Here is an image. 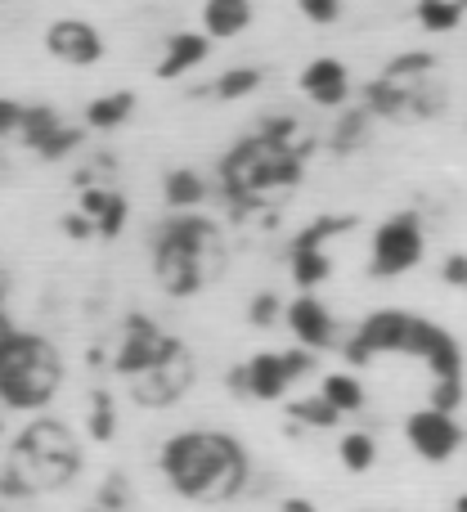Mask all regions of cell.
Returning a JSON list of instances; mask_svg holds the SVG:
<instances>
[{
    "label": "cell",
    "mask_w": 467,
    "mask_h": 512,
    "mask_svg": "<svg viewBox=\"0 0 467 512\" xmlns=\"http://www.w3.org/2000/svg\"><path fill=\"white\" fill-rule=\"evenodd\" d=\"M158 468L176 495L194 499V504H230L247 490L252 477V459L230 432H207V427H189L176 432L158 454Z\"/></svg>",
    "instance_id": "cell-1"
},
{
    "label": "cell",
    "mask_w": 467,
    "mask_h": 512,
    "mask_svg": "<svg viewBox=\"0 0 467 512\" xmlns=\"http://www.w3.org/2000/svg\"><path fill=\"white\" fill-rule=\"evenodd\" d=\"M378 355H409L423 360L432 378H463V346L454 342V333L414 310H373L355 328V337L346 342V360L369 364Z\"/></svg>",
    "instance_id": "cell-2"
},
{
    "label": "cell",
    "mask_w": 467,
    "mask_h": 512,
    "mask_svg": "<svg viewBox=\"0 0 467 512\" xmlns=\"http://www.w3.org/2000/svg\"><path fill=\"white\" fill-rule=\"evenodd\" d=\"M301 180V149L292 140H274L252 131L221 158V189L234 207H256L270 189H292Z\"/></svg>",
    "instance_id": "cell-3"
},
{
    "label": "cell",
    "mask_w": 467,
    "mask_h": 512,
    "mask_svg": "<svg viewBox=\"0 0 467 512\" xmlns=\"http://www.w3.org/2000/svg\"><path fill=\"white\" fill-rule=\"evenodd\" d=\"M221 243L212 216L203 212H171L153 230V274L171 297H194L207 283V252Z\"/></svg>",
    "instance_id": "cell-4"
},
{
    "label": "cell",
    "mask_w": 467,
    "mask_h": 512,
    "mask_svg": "<svg viewBox=\"0 0 467 512\" xmlns=\"http://www.w3.org/2000/svg\"><path fill=\"white\" fill-rule=\"evenodd\" d=\"M63 387V355L50 337L18 328L0 346V405L14 414H36Z\"/></svg>",
    "instance_id": "cell-5"
},
{
    "label": "cell",
    "mask_w": 467,
    "mask_h": 512,
    "mask_svg": "<svg viewBox=\"0 0 467 512\" xmlns=\"http://www.w3.org/2000/svg\"><path fill=\"white\" fill-rule=\"evenodd\" d=\"M9 472L23 486H32L36 495L41 490H63L81 472V445L72 436V427L59 423V418H32L18 432L14 450H9Z\"/></svg>",
    "instance_id": "cell-6"
},
{
    "label": "cell",
    "mask_w": 467,
    "mask_h": 512,
    "mask_svg": "<svg viewBox=\"0 0 467 512\" xmlns=\"http://www.w3.org/2000/svg\"><path fill=\"white\" fill-rule=\"evenodd\" d=\"M423 252H427L423 216H418V212H391L387 221L373 230L369 274H373V279H400V274L418 270Z\"/></svg>",
    "instance_id": "cell-7"
},
{
    "label": "cell",
    "mask_w": 467,
    "mask_h": 512,
    "mask_svg": "<svg viewBox=\"0 0 467 512\" xmlns=\"http://www.w3.org/2000/svg\"><path fill=\"white\" fill-rule=\"evenodd\" d=\"M176 346L180 342L158 324V319H149V315H140V310H135V315L122 319V342H117V351H113V373L135 378V373L162 364L171 351H176Z\"/></svg>",
    "instance_id": "cell-8"
},
{
    "label": "cell",
    "mask_w": 467,
    "mask_h": 512,
    "mask_svg": "<svg viewBox=\"0 0 467 512\" xmlns=\"http://www.w3.org/2000/svg\"><path fill=\"white\" fill-rule=\"evenodd\" d=\"M405 441H409V450H414L418 459L450 463L454 454L463 450V427H459V418H454L450 409L427 405V409H414V414L405 418Z\"/></svg>",
    "instance_id": "cell-9"
},
{
    "label": "cell",
    "mask_w": 467,
    "mask_h": 512,
    "mask_svg": "<svg viewBox=\"0 0 467 512\" xmlns=\"http://www.w3.org/2000/svg\"><path fill=\"white\" fill-rule=\"evenodd\" d=\"M126 382H131V391H135L140 405L167 409L171 400H180L189 391V382H194V355H189L185 342H180L162 364H153V369L135 373V378H126Z\"/></svg>",
    "instance_id": "cell-10"
},
{
    "label": "cell",
    "mask_w": 467,
    "mask_h": 512,
    "mask_svg": "<svg viewBox=\"0 0 467 512\" xmlns=\"http://www.w3.org/2000/svg\"><path fill=\"white\" fill-rule=\"evenodd\" d=\"M23 144L36 153V158H45V162H59V158H68V153H77L81 149V126H68L59 117V108L54 104H32L23 113Z\"/></svg>",
    "instance_id": "cell-11"
},
{
    "label": "cell",
    "mask_w": 467,
    "mask_h": 512,
    "mask_svg": "<svg viewBox=\"0 0 467 512\" xmlns=\"http://www.w3.org/2000/svg\"><path fill=\"white\" fill-rule=\"evenodd\" d=\"M230 387L238 391V396H247V400H261V405H274V400L288 396L292 378H288V369H283V355H279V351H256L252 360L234 364Z\"/></svg>",
    "instance_id": "cell-12"
},
{
    "label": "cell",
    "mask_w": 467,
    "mask_h": 512,
    "mask_svg": "<svg viewBox=\"0 0 467 512\" xmlns=\"http://www.w3.org/2000/svg\"><path fill=\"white\" fill-rule=\"evenodd\" d=\"M283 324H288L292 342L306 346V351H315V355L328 351V346H337V319H333V310L315 297V292L292 297L288 306H283Z\"/></svg>",
    "instance_id": "cell-13"
},
{
    "label": "cell",
    "mask_w": 467,
    "mask_h": 512,
    "mask_svg": "<svg viewBox=\"0 0 467 512\" xmlns=\"http://www.w3.org/2000/svg\"><path fill=\"white\" fill-rule=\"evenodd\" d=\"M45 50L68 68H95L104 59V36L86 18H59V23L45 27Z\"/></svg>",
    "instance_id": "cell-14"
},
{
    "label": "cell",
    "mask_w": 467,
    "mask_h": 512,
    "mask_svg": "<svg viewBox=\"0 0 467 512\" xmlns=\"http://www.w3.org/2000/svg\"><path fill=\"white\" fill-rule=\"evenodd\" d=\"M301 95L315 108H328V113L346 108V99H351V72H346V63L333 59V54L310 59L306 68H301Z\"/></svg>",
    "instance_id": "cell-15"
},
{
    "label": "cell",
    "mask_w": 467,
    "mask_h": 512,
    "mask_svg": "<svg viewBox=\"0 0 467 512\" xmlns=\"http://www.w3.org/2000/svg\"><path fill=\"white\" fill-rule=\"evenodd\" d=\"M207 54H212V36L207 32H176V36H167L162 59H158L153 72H158V81H180L194 68H203Z\"/></svg>",
    "instance_id": "cell-16"
},
{
    "label": "cell",
    "mask_w": 467,
    "mask_h": 512,
    "mask_svg": "<svg viewBox=\"0 0 467 512\" xmlns=\"http://www.w3.org/2000/svg\"><path fill=\"white\" fill-rule=\"evenodd\" d=\"M252 0H203V32L212 41H234L252 27Z\"/></svg>",
    "instance_id": "cell-17"
},
{
    "label": "cell",
    "mask_w": 467,
    "mask_h": 512,
    "mask_svg": "<svg viewBox=\"0 0 467 512\" xmlns=\"http://www.w3.org/2000/svg\"><path fill=\"white\" fill-rule=\"evenodd\" d=\"M81 212L95 221V234H104V239H117L126 230V221H131V203L117 189H86L81 194Z\"/></svg>",
    "instance_id": "cell-18"
},
{
    "label": "cell",
    "mask_w": 467,
    "mask_h": 512,
    "mask_svg": "<svg viewBox=\"0 0 467 512\" xmlns=\"http://www.w3.org/2000/svg\"><path fill=\"white\" fill-rule=\"evenodd\" d=\"M162 198H167L171 212H198L207 203V180L194 167H176L162 180Z\"/></svg>",
    "instance_id": "cell-19"
},
{
    "label": "cell",
    "mask_w": 467,
    "mask_h": 512,
    "mask_svg": "<svg viewBox=\"0 0 467 512\" xmlns=\"http://www.w3.org/2000/svg\"><path fill=\"white\" fill-rule=\"evenodd\" d=\"M288 274L301 292H315L319 283L333 279V256L328 248H288Z\"/></svg>",
    "instance_id": "cell-20"
},
{
    "label": "cell",
    "mask_w": 467,
    "mask_h": 512,
    "mask_svg": "<svg viewBox=\"0 0 467 512\" xmlns=\"http://www.w3.org/2000/svg\"><path fill=\"white\" fill-rule=\"evenodd\" d=\"M131 113H135L131 90H108V95H99L86 104V126L90 131H117V126L131 122Z\"/></svg>",
    "instance_id": "cell-21"
},
{
    "label": "cell",
    "mask_w": 467,
    "mask_h": 512,
    "mask_svg": "<svg viewBox=\"0 0 467 512\" xmlns=\"http://www.w3.org/2000/svg\"><path fill=\"white\" fill-rule=\"evenodd\" d=\"M319 396H324L328 405L337 409V414H360V409L369 405V391H364V382L355 378V373H346V369L324 373V382H319Z\"/></svg>",
    "instance_id": "cell-22"
},
{
    "label": "cell",
    "mask_w": 467,
    "mask_h": 512,
    "mask_svg": "<svg viewBox=\"0 0 467 512\" xmlns=\"http://www.w3.org/2000/svg\"><path fill=\"white\" fill-rule=\"evenodd\" d=\"M337 459H342L346 472L364 477V472H373V463H378V441H373L369 432H346L342 441H337Z\"/></svg>",
    "instance_id": "cell-23"
},
{
    "label": "cell",
    "mask_w": 467,
    "mask_h": 512,
    "mask_svg": "<svg viewBox=\"0 0 467 512\" xmlns=\"http://www.w3.org/2000/svg\"><path fill=\"white\" fill-rule=\"evenodd\" d=\"M467 9L459 5V0H418V27L432 36H445L454 32V27L463 23Z\"/></svg>",
    "instance_id": "cell-24"
},
{
    "label": "cell",
    "mask_w": 467,
    "mask_h": 512,
    "mask_svg": "<svg viewBox=\"0 0 467 512\" xmlns=\"http://www.w3.org/2000/svg\"><path fill=\"white\" fill-rule=\"evenodd\" d=\"M369 108H346L342 117L333 122V135H328V144H333L337 153H351L364 144V135H369Z\"/></svg>",
    "instance_id": "cell-25"
},
{
    "label": "cell",
    "mask_w": 467,
    "mask_h": 512,
    "mask_svg": "<svg viewBox=\"0 0 467 512\" xmlns=\"http://www.w3.org/2000/svg\"><path fill=\"white\" fill-rule=\"evenodd\" d=\"M261 90V68H225L221 77H216L212 95L221 99V104H234V99H247Z\"/></svg>",
    "instance_id": "cell-26"
},
{
    "label": "cell",
    "mask_w": 467,
    "mask_h": 512,
    "mask_svg": "<svg viewBox=\"0 0 467 512\" xmlns=\"http://www.w3.org/2000/svg\"><path fill=\"white\" fill-rule=\"evenodd\" d=\"M288 418L301 427H315V432H328V427L342 423V414H337L333 405H328L324 396H306V400H292L288 405Z\"/></svg>",
    "instance_id": "cell-27"
},
{
    "label": "cell",
    "mask_w": 467,
    "mask_h": 512,
    "mask_svg": "<svg viewBox=\"0 0 467 512\" xmlns=\"http://www.w3.org/2000/svg\"><path fill=\"white\" fill-rule=\"evenodd\" d=\"M346 230H351V216H319V221H310L301 234H292L288 248H328V243Z\"/></svg>",
    "instance_id": "cell-28"
},
{
    "label": "cell",
    "mask_w": 467,
    "mask_h": 512,
    "mask_svg": "<svg viewBox=\"0 0 467 512\" xmlns=\"http://www.w3.org/2000/svg\"><path fill=\"white\" fill-rule=\"evenodd\" d=\"M436 72V59L432 54H400V59L387 63V72L382 77L400 81V86H427V77Z\"/></svg>",
    "instance_id": "cell-29"
},
{
    "label": "cell",
    "mask_w": 467,
    "mask_h": 512,
    "mask_svg": "<svg viewBox=\"0 0 467 512\" xmlns=\"http://www.w3.org/2000/svg\"><path fill=\"white\" fill-rule=\"evenodd\" d=\"M113 432H117L113 396H108V391H95V396H90V436H95V441H113Z\"/></svg>",
    "instance_id": "cell-30"
},
{
    "label": "cell",
    "mask_w": 467,
    "mask_h": 512,
    "mask_svg": "<svg viewBox=\"0 0 467 512\" xmlns=\"http://www.w3.org/2000/svg\"><path fill=\"white\" fill-rule=\"evenodd\" d=\"M0 512H36V490L23 486L14 472L0 477Z\"/></svg>",
    "instance_id": "cell-31"
},
{
    "label": "cell",
    "mask_w": 467,
    "mask_h": 512,
    "mask_svg": "<svg viewBox=\"0 0 467 512\" xmlns=\"http://www.w3.org/2000/svg\"><path fill=\"white\" fill-rule=\"evenodd\" d=\"M99 508H108V512H126V508H131V481H126L122 472H113V477L99 486Z\"/></svg>",
    "instance_id": "cell-32"
},
{
    "label": "cell",
    "mask_w": 467,
    "mask_h": 512,
    "mask_svg": "<svg viewBox=\"0 0 467 512\" xmlns=\"http://www.w3.org/2000/svg\"><path fill=\"white\" fill-rule=\"evenodd\" d=\"M427 405L436 409H459L463 405V378H432V391H427Z\"/></svg>",
    "instance_id": "cell-33"
},
{
    "label": "cell",
    "mask_w": 467,
    "mask_h": 512,
    "mask_svg": "<svg viewBox=\"0 0 467 512\" xmlns=\"http://www.w3.org/2000/svg\"><path fill=\"white\" fill-rule=\"evenodd\" d=\"M247 319H252L256 328H270L274 319H283V301L274 297V292H256L252 306H247Z\"/></svg>",
    "instance_id": "cell-34"
},
{
    "label": "cell",
    "mask_w": 467,
    "mask_h": 512,
    "mask_svg": "<svg viewBox=\"0 0 467 512\" xmlns=\"http://www.w3.org/2000/svg\"><path fill=\"white\" fill-rule=\"evenodd\" d=\"M297 5H301V14H306L310 23H319V27H328V23L342 18V0H297Z\"/></svg>",
    "instance_id": "cell-35"
},
{
    "label": "cell",
    "mask_w": 467,
    "mask_h": 512,
    "mask_svg": "<svg viewBox=\"0 0 467 512\" xmlns=\"http://www.w3.org/2000/svg\"><path fill=\"white\" fill-rule=\"evenodd\" d=\"M279 355H283V369H288L292 382H301L315 369V351H306V346H292V351H279Z\"/></svg>",
    "instance_id": "cell-36"
},
{
    "label": "cell",
    "mask_w": 467,
    "mask_h": 512,
    "mask_svg": "<svg viewBox=\"0 0 467 512\" xmlns=\"http://www.w3.org/2000/svg\"><path fill=\"white\" fill-rule=\"evenodd\" d=\"M23 113H27V104H18V99H5V95H0V140H5V135H18V131H23Z\"/></svg>",
    "instance_id": "cell-37"
},
{
    "label": "cell",
    "mask_w": 467,
    "mask_h": 512,
    "mask_svg": "<svg viewBox=\"0 0 467 512\" xmlns=\"http://www.w3.org/2000/svg\"><path fill=\"white\" fill-rule=\"evenodd\" d=\"M63 234H68V239H90V234H95V221L77 207V212L63 216Z\"/></svg>",
    "instance_id": "cell-38"
},
{
    "label": "cell",
    "mask_w": 467,
    "mask_h": 512,
    "mask_svg": "<svg viewBox=\"0 0 467 512\" xmlns=\"http://www.w3.org/2000/svg\"><path fill=\"white\" fill-rule=\"evenodd\" d=\"M445 283L467 288V256H450V261H445Z\"/></svg>",
    "instance_id": "cell-39"
},
{
    "label": "cell",
    "mask_w": 467,
    "mask_h": 512,
    "mask_svg": "<svg viewBox=\"0 0 467 512\" xmlns=\"http://www.w3.org/2000/svg\"><path fill=\"white\" fill-rule=\"evenodd\" d=\"M279 512H319V508H315V504H310V499L292 495V499H283V504H279Z\"/></svg>",
    "instance_id": "cell-40"
},
{
    "label": "cell",
    "mask_w": 467,
    "mask_h": 512,
    "mask_svg": "<svg viewBox=\"0 0 467 512\" xmlns=\"http://www.w3.org/2000/svg\"><path fill=\"white\" fill-rule=\"evenodd\" d=\"M14 333H18V328H14V319L5 315V301H0V346H5V342H9V337H14Z\"/></svg>",
    "instance_id": "cell-41"
},
{
    "label": "cell",
    "mask_w": 467,
    "mask_h": 512,
    "mask_svg": "<svg viewBox=\"0 0 467 512\" xmlns=\"http://www.w3.org/2000/svg\"><path fill=\"white\" fill-rule=\"evenodd\" d=\"M454 512H467V495H459V499H454Z\"/></svg>",
    "instance_id": "cell-42"
},
{
    "label": "cell",
    "mask_w": 467,
    "mask_h": 512,
    "mask_svg": "<svg viewBox=\"0 0 467 512\" xmlns=\"http://www.w3.org/2000/svg\"><path fill=\"white\" fill-rule=\"evenodd\" d=\"M81 512H108V508H99V504H95V508H81Z\"/></svg>",
    "instance_id": "cell-43"
},
{
    "label": "cell",
    "mask_w": 467,
    "mask_h": 512,
    "mask_svg": "<svg viewBox=\"0 0 467 512\" xmlns=\"http://www.w3.org/2000/svg\"><path fill=\"white\" fill-rule=\"evenodd\" d=\"M0 301H5V283H0Z\"/></svg>",
    "instance_id": "cell-44"
},
{
    "label": "cell",
    "mask_w": 467,
    "mask_h": 512,
    "mask_svg": "<svg viewBox=\"0 0 467 512\" xmlns=\"http://www.w3.org/2000/svg\"><path fill=\"white\" fill-rule=\"evenodd\" d=\"M0 432H5V418H0Z\"/></svg>",
    "instance_id": "cell-45"
},
{
    "label": "cell",
    "mask_w": 467,
    "mask_h": 512,
    "mask_svg": "<svg viewBox=\"0 0 467 512\" xmlns=\"http://www.w3.org/2000/svg\"><path fill=\"white\" fill-rule=\"evenodd\" d=\"M459 5H463V9H467V0H459Z\"/></svg>",
    "instance_id": "cell-46"
},
{
    "label": "cell",
    "mask_w": 467,
    "mask_h": 512,
    "mask_svg": "<svg viewBox=\"0 0 467 512\" xmlns=\"http://www.w3.org/2000/svg\"><path fill=\"white\" fill-rule=\"evenodd\" d=\"M0 409H5V405H0Z\"/></svg>",
    "instance_id": "cell-47"
}]
</instances>
